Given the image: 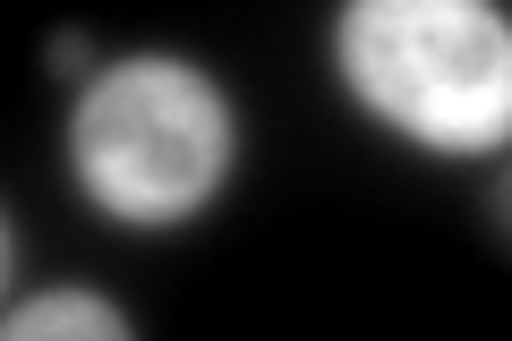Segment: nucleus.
<instances>
[{
    "mask_svg": "<svg viewBox=\"0 0 512 341\" xmlns=\"http://www.w3.org/2000/svg\"><path fill=\"white\" fill-rule=\"evenodd\" d=\"M333 60L350 94L427 154L512 137V18L495 0H342Z\"/></svg>",
    "mask_w": 512,
    "mask_h": 341,
    "instance_id": "f257e3e1",
    "label": "nucleus"
},
{
    "mask_svg": "<svg viewBox=\"0 0 512 341\" xmlns=\"http://www.w3.org/2000/svg\"><path fill=\"white\" fill-rule=\"evenodd\" d=\"M69 162L111 222H180L231 171V103L188 60H111L77 94Z\"/></svg>",
    "mask_w": 512,
    "mask_h": 341,
    "instance_id": "f03ea898",
    "label": "nucleus"
},
{
    "mask_svg": "<svg viewBox=\"0 0 512 341\" xmlns=\"http://www.w3.org/2000/svg\"><path fill=\"white\" fill-rule=\"evenodd\" d=\"M9 333L18 341H52V333H94V341H120L128 316L103 299H86V290H43V299H18L9 307Z\"/></svg>",
    "mask_w": 512,
    "mask_h": 341,
    "instance_id": "7ed1b4c3",
    "label": "nucleus"
},
{
    "mask_svg": "<svg viewBox=\"0 0 512 341\" xmlns=\"http://www.w3.org/2000/svg\"><path fill=\"white\" fill-rule=\"evenodd\" d=\"M504 231H512V180H504Z\"/></svg>",
    "mask_w": 512,
    "mask_h": 341,
    "instance_id": "20e7f679",
    "label": "nucleus"
}]
</instances>
